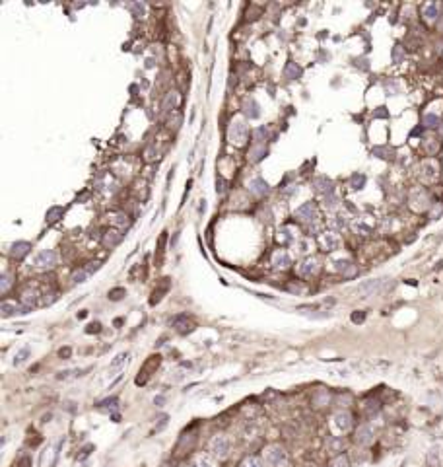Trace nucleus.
Listing matches in <instances>:
<instances>
[{
    "label": "nucleus",
    "instance_id": "nucleus-36",
    "mask_svg": "<svg viewBox=\"0 0 443 467\" xmlns=\"http://www.w3.org/2000/svg\"><path fill=\"white\" fill-rule=\"evenodd\" d=\"M117 405H119V399L113 397V399H105V401H101V403L97 405V409H99V411H109V413H111V411H115L117 409Z\"/></svg>",
    "mask_w": 443,
    "mask_h": 467
},
{
    "label": "nucleus",
    "instance_id": "nucleus-41",
    "mask_svg": "<svg viewBox=\"0 0 443 467\" xmlns=\"http://www.w3.org/2000/svg\"><path fill=\"white\" fill-rule=\"evenodd\" d=\"M364 181H366V177H364V175H354L350 183H352V187H354V189H360V187L364 185Z\"/></svg>",
    "mask_w": 443,
    "mask_h": 467
},
{
    "label": "nucleus",
    "instance_id": "nucleus-20",
    "mask_svg": "<svg viewBox=\"0 0 443 467\" xmlns=\"http://www.w3.org/2000/svg\"><path fill=\"white\" fill-rule=\"evenodd\" d=\"M422 16H424V20H426L428 23H434L436 20H438V16H440V8H438V4H434V2L426 4V6H424V10H422Z\"/></svg>",
    "mask_w": 443,
    "mask_h": 467
},
{
    "label": "nucleus",
    "instance_id": "nucleus-48",
    "mask_svg": "<svg viewBox=\"0 0 443 467\" xmlns=\"http://www.w3.org/2000/svg\"><path fill=\"white\" fill-rule=\"evenodd\" d=\"M59 354H61L63 358H64V356H70V349H61V352H59Z\"/></svg>",
    "mask_w": 443,
    "mask_h": 467
},
{
    "label": "nucleus",
    "instance_id": "nucleus-8",
    "mask_svg": "<svg viewBox=\"0 0 443 467\" xmlns=\"http://www.w3.org/2000/svg\"><path fill=\"white\" fill-rule=\"evenodd\" d=\"M321 265L317 261V257H305L302 263L298 265V275L302 279H313L317 273H319Z\"/></svg>",
    "mask_w": 443,
    "mask_h": 467
},
{
    "label": "nucleus",
    "instance_id": "nucleus-35",
    "mask_svg": "<svg viewBox=\"0 0 443 467\" xmlns=\"http://www.w3.org/2000/svg\"><path fill=\"white\" fill-rule=\"evenodd\" d=\"M12 284H14V277H12L10 273H4L2 279H0V292L6 294V292L12 288Z\"/></svg>",
    "mask_w": 443,
    "mask_h": 467
},
{
    "label": "nucleus",
    "instance_id": "nucleus-24",
    "mask_svg": "<svg viewBox=\"0 0 443 467\" xmlns=\"http://www.w3.org/2000/svg\"><path fill=\"white\" fill-rule=\"evenodd\" d=\"M344 440L340 438V436H328V440H326V448H328V452H342L344 450Z\"/></svg>",
    "mask_w": 443,
    "mask_h": 467
},
{
    "label": "nucleus",
    "instance_id": "nucleus-34",
    "mask_svg": "<svg viewBox=\"0 0 443 467\" xmlns=\"http://www.w3.org/2000/svg\"><path fill=\"white\" fill-rule=\"evenodd\" d=\"M266 464L260 460V458H256V456H247L243 462H241V466L239 467H264Z\"/></svg>",
    "mask_w": 443,
    "mask_h": 467
},
{
    "label": "nucleus",
    "instance_id": "nucleus-25",
    "mask_svg": "<svg viewBox=\"0 0 443 467\" xmlns=\"http://www.w3.org/2000/svg\"><path fill=\"white\" fill-rule=\"evenodd\" d=\"M328 401H330V393L323 388L313 395V405H317V407H325V405H328Z\"/></svg>",
    "mask_w": 443,
    "mask_h": 467
},
{
    "label": "nucleus",
    "instance_id": "nucleus-10",
    "mask_svg": "<svg viewBox=\"0 0 443 467\" xmlns=\"http://www.w3.org/2000/svg\"><path fill=\"white\" fill-rule=\"evenodd\" d=\"M294 216H296L298 220L305 222V224L319 222V214H317V209H315V205H313V203H305V205H302L300 209L294 212Z\"/></svg>",
    "mask_w": 443,
    "mask_h": 467
},
{
    "label": "nucleus",
    "instance_id": "nucleus-21",
    "mask_svg": "<svg viewBox=\"0 0 443 467\" xmlns=\"http://www.w3.org/2000/svg\"><path fill=\"white\" fill-rule=\"evenodd\" d=\"M243 113H245L247 117H251V119H256V117L260 115L258 105H256V101L253 99V97H247V99L243 101Z\"/></svg>",
    "mask_w": 443,
    "mask_h": 467
},
{
    "label": "nucleus",
    "instance_id": "nucleus-40",
    "mask_svg": "<svg viewBox=\"0 0 443 467\" xmlns=\"http://www.w3.org/2000/svg\"><path fill=\"white\" fill-rule=\"evenodd\" d=\"M424 125H426V127H438V125H440V117L438 115H426L424 117Z\"/></svg>",
    "mask_w": 443,
    "mask_h": 467
},
{
    "label": "nucleus",
    "instance_id": "nucleus-7",
    "mask_svg": "<svg viewBox=\"0 0 443 467\" xmlns=\"http://www.w3.org/2000/svg\"><path fill=\"white\" fill-rule=\"evenodd\" d=\"M438 175H440V169H438V163L434 162V160H424V162L418 165V177L424 183L436 181Z\"/></svg>",
    "mask_w": 443,
    "mask_h": 467
},
{
    "label": "nucleus",
    "instance_id": "nucleus-27",
    "mask_svg": "<svg viewBox=\"0 0 443 467\" xmlns=\"http://www.w3.org/2000/svg\"><path fill=\"white\" fill-rule=\"evenodd\" d=\"M177 105H179V93L169 92L167 93V97H165V101H163V109H165V111H169V109H175Z\"/></svg>",
    "mask_w": 443,
    "mask_h": 467
},
{
    "label": "nucleus",
    "instance_id": "nucleus-26",
    "mask_svg": "<svg viewBox=\"0 0 443 467\" xmlns=\"http://www.w3.org/2000/svg\"><path fill=\"white\" fill-rule=\"evenodd\" d=\"M192 467H216V466H214V460H212L210 456L198 454V456H194V460H192Z\"/></svg>",
    "mask_w": 443,
    "mask_h": 467
},
{
    "label": "nucleus",
    "instance_id": "nucleus-19",
    "mask_svg": "<svg viewBox=\"0 0 443 467\" xmlns=\"http://www.w3.org/2000/svg\"><path fill=\"white\" fill-rule=\"evenodd\" d=\"M313 187H315V191L317 193H321V195H332L334 193V189H332V181L328 179V177H317V179H313Z\"/></svg>",
    "mask_w": 443,
    "mask_h": 467
},
{
    "label": "nucleus",
    "instance_id": "nucleus-43",
    "mask_svg": "<svg viewBox=\"0 0 443 467\" xmlns=\"http://www.w3.org/2000/svg\"><path fill=\"white\" fill-rule=\"evenodd\" d=\"M121 294H125V288H115V290H111V292H109V298H113V300H121V298H123Z\"/></svg>",
    "mask_w": 443,
    "mask_h": 467
},
{
    "label": "nucleus",
    "instance_id": "nucleus-12",
    "mask_svg": "<svg viewBox=\"0 0 443 467\" xmlns=\"http://www.w3.org/2000/svg\"><path fill=\"white\" fill-rule=\"evenodd\" d=\"M319 245L323 251H336L340 247V237L334 232H325L319 235Z\"/></svg>",
    "mask_w": 443,
    "mask_h": 467
},
{
    "label": "nucleus",
    "instance_id": "nucleus-23",
    "mask_svg": "<svg viewBox=\"0 0 443 467\" xmlns=\"http://www.w3.org/2000/svg\"><path fill=\"white\" fill-rule=\"evenodd\" d=\"M35 300H37V290L35 288H25L22 292V298H20V302L27 308V310H31L33 308V304H35Z\"/></svg>",
    "mask_w": 443,
    "mask_h": 467
},
{
    "label": "nucleus",
    "instance_id": "nucleus-31",
    "mask_svg": "<svg viewBox=\"0 0 443 467\" xmlns=\"http://www.w3.org/2000/svg\"><path fill=\"white\" fill-rule=\"evenodd\" d=\"M284 74H286V78L296 80V78H300V76H302V69H300L296 63H288V67H286V70H284Z\"/></svg>",
    "mask_w": 443,
    "mask_h": 467
},
{
    "label": "nucleus",
    "instance_id": "nucleus-4",
    "mask_svg": "<svg viewBox=\"0 0 443 467\" xmlns=\"http://www.w3.org/2000/svg\"><path fill=\"white\" fill-rule=\"evenodd\" d=\"M57 261H59V255H57L55 249H43V251H39L37 255L33 257L31 267L39 269V271H45V269H53L57 265Z\"/></svg>",
    "mask_w": 443,
    "mask_h": 467
},
{
    "label": "nucleus",
    "instance_id": "nucleus-29",
    "mask_svg": "<svg viewBox=\"0 0 443 467\" xmlns=\"http://www.w3.org/2000/svg\"><path fill=\"white\" fill-rule=\"evenodd\" d=\"M29 354H31V350H29V347H23V349H20L16 354H14V360H12V364L14 366H22L23 362L29 358Z\"/></svg>",
    "mask_w": 443,
    "mask_h": 467
},
{
    "label": "nucleus",
    "instance_id": "nucleus-28",
    "mask_svg": "<svg viewBox=\"0 0 443 467\" xmlns=\"http://www.w3.org/2000/svg\"><path fill=\"white\" fill-rule=\"evenodd\" d=\"M63 214H64V209H63V207H51V209L47 210V222L53 224V222L61 220Z\"/></svg>",
    "mask_w": 443,
    "mask_h": 467
},
{
    "label": "nucleus",
    "instance_id": "nucleus-22",
    "mask_svg": "<svg viewBox=\"0 0 443 467\" xmlns=\"http://www.w3.org/2000/svg\"><path fill=\"white\" fill-rule=\"evenodd\" d=\"M328 265H330V271H332V273H346L350 267H352V263H350L348 259H344V257L332 259Z\"/></svg>",
    "mask_w": 443,
    "mask_h": 467
},
{
    "label": "nucleus",
    "instance_id": "nucleus-47",
    "mask_svg": "<svg viewBox=\"0 0 443 467\" xmlns=\"http://www.w3.org/2000/svg\"><path fill=\"white\" fill-rule=\"evenodd\" d=\"M364 317H366L364 313H352V321H354V323H362Z\"/></svg>",
    "mask_w": 443,
    "mask_h": 467
},
{
    "label": "nucleus",
    "instance_id": "nucleus-37",
    "mask_svg": "<svg viewBox=\"0 0 443 467\" xmlns=\"http://www.w3.org/2000/svg\"><path fill=\"white\" fill-rule=\"evenodd\" d=\"M278 241L280 243H290V241H294V234H292V230H290V228H280L278 230Z\"/></svg>",
    "mask_w": 443,
    "mask_h": 467
},
{
    "label": "nucleus",
    "instance_id": "nucleus-6",
    "mask_svg": "<svg viewBox=\"0 0 443 467\" xmlns=\"http://www.w3.org/2000/svg\"><path fill=\"white\" fill-rule=\"evenodd\" d=\"M385 284H387V279H372V280H366V282H362V284H360V286L356 288V292H358L360 296L368 298V296H373V294H379V292H383Z\"/></svg>",
    "mask_w": 443,
    "mask_h": 467
},
{
    "label": "nucleus",
    "instance_id": "nucleus-42",
    "mask_svg": "<svg viewBox=\"0 0 443 467\" xmlns=\"http://www.w3.org/2000/svg\"><path fill=\"white\" fill-rule=\"evenodd\" d=\"M354 228H356V232L362 234V235H370V234H372V228H370V226H366V224H356Z\"/></svg>",
    "mask_w": 443,
    "mask_h": 467
},
{
    "label": "nucleus",
    "instance_id": "nucleus-45",
    "mask_svg": "<svg viewBox=\"0 0 443 467\" xmlns=\"http://www.w3.org/2000/svg\"><path fill=\"white\" fill-rule=\"evenodd\" d=\"M130 10L134 12V16H140L144 14V4H130Z\"/></svg>",
    "mask_w": 443,
    "mask_h": 467
},
{
    "label": "nucleus",
    "instance_id": "nucleus-46",
    "mask_svg": "<svg viewBox=\"0 0 443 467\" xmlns=\"http://www.w3.org/2000/svg\"><path fill=\"white\" fill-rule=\"evenodd\" d=\"M330 224H332V226H336V228H344V226H346V220H342L340 216H336L334 220H330Z\"/></svg>",
    "mask_w": 443,
    "mask_h": 467
},
{
    "label": "nucleus",
    "instance_id": "nucleus-39",
    "mask_svg": "<svg viewBox=\"0 0 443 467\" xmlns=\"http://www.w3.org/2000/svg\"><path fill=\"white\" fill-rule=\"evenodd\" d=\"M253 135H255V142H256V144H260L262 140H266L264 137H268V131H266V127H258Z\"/></svg>",
    "mask_w": 443,
    "mask_h": 467
},
{
    "label": "nucleus",
    "instance_id": "nucleus-15",
    "mask_svg": "<svg viewBox=\"0 0 443 467\" xmlns=\"http://www.w3.org/2000/svg\"><path fill=\"white\" fill-rule=\"evenodd\" d=\"M272 267L274 269H280V271H286L290 265H292V259H290V255L284 251V249H278V251H274L272 253Z\"/></svg>",
    "mask_w": 443,
    "mask_h": 467
},
{
    "label": "nucleus",
    "instance_id": "nucleus-11",
    "mask_svg": "<svg viewBox=\"0 0 443 467\" xmlns=\"http://www.w3.org/2000/svg\"><path fill=\"white\" fill-rule=\"evenodd\" d=\"M332 426L338 432H348L350 428L354 426V417L350 415L348 411H336L332 415Z\"/></svg>",
    "mask_w": 443,
    "mask_h": 467
},
{
    "label": "nucleus",
    "instance_id": "nucleus-3",
    "mask_svg": "<svg viewBox=\"0 0 443 467\" xmlns=\"http://www.w3.org/2000/svg\"><path fill=\"white\" fill-rule=\"evenodd\" d=\"M247 135H249V127L243 119H233L228 127V140L235 144V146H243L247 142Z\"/></svg>",
    "mask_w": 443,
    "mask_h": 467
},
{
    "label": "nucleus",
    "instance_id": "nucleus-30",
    "mask_svg": "<svg viewBox=\"0 0 443 467\" xmlns=\"http://www.w3.org/2000/svg\"><path fill=\"white\" fill-rule=\"evenodd\" d=\"M107 218H109V222H113L117 226H127L128 224V218H127L125 212H109Z\"/></svg>",
    "mask_w": 443,
    "mask_h": 467
},
{
    "label": "nucleus",
    "instance_id": "nucleus-13",
    "mask_svg": "<svg viewBox=\"0 0 443 467\" xmlns=\"http://www.w3.org/2000/svg\"><path fill=\"white\" fill-rule=\"evenodd\" d=\"M373 436H375V432H373V428L370 426V424H362V426H358V430H356V444H360V446H368V444L373 442Z\"/></svg>",
    "mask_w": 443,
    "mask_h": 467
},
{
    "label": "nucleus",
    "instance_id": "nucleus-2",
    "mask_svg": "<svg viewBox=\"0 0 443 467\" xmlns=\"http://www.w3.org/2000/svg\"><path fill=\"white\" fill-rule=\"evenodd\" d=\"M208 452L212 458H216V460H226L228 456H230V452H232V442H230V438L226 436V434H216V436H212L208 442Z\"/></svg>",
    "mask_w": 443,
    "mask_h": 467
},
{
    "label": "nucleus",
    "instance_id": "nucleus-18",
    "mask_svg": "<svg viewBox=\"0 0 443 467\" xmlns=\"http://www.w3.org/2000/svg\"><path fill=\"white\" fill-rule=\"evenodd\" d=\"M247 187H249V191L255 195V197H262V195H266L268 191H270V187H268V183L264 181V179H260V177H255V179H251L249 183H247Z\"/></svg>",
    "mask_w": 443,
    "mask_h": 467
},
{
    "label": "nucleus",
    "instance_id": "nucleus-5",
    "mask_svg": "<svg viewBox=\"0 0 443 467\" xmlns=\"http://www.w3.org/2000/svg\"><path fill=\"white\" fill-rule=\"evenodd\" d=\"M408 205H410V209L414 210V212H424V210H428L430 207H432V203H430V195H428L424 189H414V191L410 193Z\"/></svg>",
    "mask_w": 443,
    "mask_h": 467
},
{
    "label": "nucleus",
    "instance_id": "nucleus-44",
    "mask_svg": "<svg viewBox=\"0 0 443 467\" xmlns=\"http://www.w3.org/2000/svg\"><path fill=\"white\" fill-rule=\"evenodd\" d=\"M402 57H404V51H402V47L398 45V47H395V53H393V59H395L396 63L398 61H402Z\"/></svg>",
    "mask_w": 443,
    "mask_h": 467
},
{
    "label": "nucleus",
    "instance_id": "nucleus-1",
    "mask_svg": "<svg viewBox=\"0 0 443 467\" xmlns=\"http://www.w3.org/2000/svg\"><path fill=\"white\" fill-rule=\"evenodd\" d=\"M262 462L268 467H286L288 466V452L280 444H270L262 450Z\"/></svg>",
    "mask_w": 443,
    "mask_h": 467
},
{
    "label": "nucleus",
    "instance_id": "nucleus-32",
    "mask_svg": "<svg viewBox=\"0 0 443 467\" xmlns=\"http://www.w3.org/2000/svg\"><path fill=\"white\" fill-rule=\"evenodd\" d=\"M128 360V352H121V354H117L115 358H113V362H111V366H109V372H117L125 362Z\"/></svg>",
    "mask_w": 443,
    "mask_h": 467
},
{
    "label": "nucleus",
    "instance_id": "nucleus-9",
    "mask_svg": "<svg viewBox=\"0 0 443 467\" xmlns=\"http://www.w3.org/2000/svg\"><path fill=\"white\" fill-rule=\"evenodd\" d=\"M99 267H101V263H99V261H92V263H88V265L80 267V269L72 275V282H74V284H82V282H86L92 275H95V273L99 271Z\"/></svg>",
    "mask_w": 443,
    "mask_h": 467
},
{
    "label": "nucleus",
    "instance_id": "nucleus-17",
    "mask_svg": "<svg viewBox=\"0 0 443 467\" xmlns=\"http://www.w3.org/2000/svg\"><path fill=\"white\" fill-rule=\"evenodd\" d=\"M121 241H123V234L119 232V230H107V232L103 234V237H101V243H103L107 249H113Z\"/></svg>",
    "mask_w": 443,
    "mask_h": 467
},
{
    "label": "nucleus",
    "instance_id": "nucleus-33",
    "mask_svg": "<svg viewBox=\"0 0 443 467\" xmlns=\"http://www.w3.org/2000/svg\"><path fill=\"white\" fill-rule=\"evenodd\" d=\"M264 154H266V146H262V144H255V146H253V150L249 152V158H251V162H258Z\"/></svg>",
    "mask_w": 443,
    "mask_h": 467
},
{
    "label": "nucleus",
    "instance_id": "nucleus-16",
    "mask_svg": "<svg viewBox=\"0 0 443 467\" xmlns=\"http://www.w3.org/2000/svg\"><path fill=\"white\" fill-rule=\"evenodd\" d=\"M29 251H31V243L29 241H16L10 247V255L14 257V259H18V261H22L25 255H29Z\"/></svg>",
    "mask_w": 443,
    "mask_h": 467
},
{
    "label": "nucleus",
    "instance_id": "nucleus-38",
    "mask_svg": "<svg viewBox=\"0 0 443 467\" xmlns=\"http://www.w3.org/2000/svg\"><path fill=\"white\" fill-rule=\"evenodd\" d=\"M330 467H350V460L344 454H340V456H336V458L332 460Z\"/></svg>",
    "mask_w": 443,
    "mask_h": 467
},
{
    "label": "nucleus",
    "instance_id": "nucleus-14",
    "mask_svg": "<svg viewBox=\"0 0 443 467\" xmlns=\"http://www.w3.org/2000/svg\"><path fill=\"white\" fill-rule=\"evenodd\" d=\"M29 310L23 306V304H16L12 300H4L2 302V317H12V315H18V313H27Z\"/></svg>",
    "mask_w": 443,
    "mask_h": 467
}]
</instances>
